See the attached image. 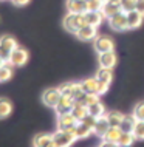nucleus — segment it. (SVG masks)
<instances>
[{
    "instance_id": "38",
    "label": "nucleus",
    "mask_w": 144,
    "mask_h": 147,
    "mask_svg": "<svg viewBox=\"0 0 144 147\" xmlns=\"http://www.w3.org/2000/svg\"><path fill=\"white\" fill-rule=\"evenodd\" d=\"M99 147H119L116 142H110V141H101V144H99Z\"/></svg>"
},
{
    "instance_id": "11",
    "label": "nucleus",
    "mask_w": 144,
    "mask_h": 147,
    "mask_svg": "<svg viewBox=\"0 0 144 147\" xmlns=\"http://www.w3.org/2000/svg\"><path fill=\"white\" fill-rule=\"evenodd\" d=\"M74 104H76V102H74V99H73V98H70V96H64V94H62V98L59 99L57 105L54 107V112H56V115L70 113L71 110H73Z\"/></svg>"
},
{
    "instance_id": "14",
    "label": "nucleus",
    "mask_w": 144,
    "mask_h": 147,
    "mask_svg": "<svg viewBox=\"0 0 144 147\" xmlns=\"http://www.w3.org/2000/svg\"><path fill=\"white\" fill-rule=\"evenodd\" d=\"M65 8H67V13H71V14H84L87 11L84 0H67Z\"/></svg>"
},
{
    "instance_id": "30",
    "label": "nucleus",
    "mask_w": 144,
    "mask_h": 147,
    "mask_svg": "<svg viewBox=\"0 0 144 147\" xmlns=\"http://www.w3.org/2000/svg\"><path fill=\"white\" fill-rule=\"evenodd\" d=\"M105 0H85L87 11H102Z\"/></svg>"
},
{
    "instance_id": "43",
    "label": "nucleus",
    "mask_w": 144,
    "mask_h": 147,
    "mask_svg": "<svg viewBox=\"0 0 144 147\" xmlns=\"http://www.w3.org/2000/svg\"><path fill=\"white\" fill-rule=\"evenodd\" d=\"M84 2H85V0H84Z\"/></svg>"
},
{
    "instance_id": "2",
    "label": "nucleus",
    "mask_w": 144,
    "mask_h": 147,
    "mask_svg": "<svg viewBox=\"0 0 144 147\" xmlns=\"http://www.w3.org/2000/svg\"><path fill=\"white\" fill-rule=\"evenodd\" d=\"M54 147H71L74 141H78L74 135V130H56L53 133Z\"/></svg>"
},
{
    "instance_id": "35",
    "label": "nucleus",
    "mask_w": 144,
    "mask_h": 147,
    "mask_svg": "<svg viewBox=\"0 0 144 147\" xmlns=\"http://www.w3.org/2000/svg\"><path fill=\"white\" fill-rule=\"evenodd\" d=\"M109 87L107 84H104V82H99V87H98V94L99 96H102V94H105L107 91H109Z\"/></svg>"
},
{
    "instance_id": "23",
    "label": "nucleus",
    "mask_w": 144,
    "mask_h": 147,
    "mask_svg": "<svg viewBox=\"0 0 144 147\" xmlns=\"http://www.w3.org/2000/svg\"><path fill=\"white\" fill-rule=\"evenodd\" d=\"M135 124H137V119H135L133 115H126L122 122H121V125H119V129L126 133H132L135 129Z\"/></svg>"
},
{
    "instance_id": "5",
    "label": "nucleus",
    "mask_w": 144,
    "mask_h": 147,
    "mask_svg": "<svg viewBox=\"0 0 144 147\" xmlns=\"http://www.w3.org/2000/svg\"><path fill=\"white\" fill-rule=\"evenodd\" d=\"M28 61H30V53L25 48H22V47H17L14 51H11L8 63L11 67H23Z\"/></svg>"
},
{
    "instance_id": "1",
    "label": "nucleus",
    "mask_w": 144,
    "mask_h": 147,
    "mask_svg": "<svg viewBox=\"0 0 144 147\" xmlns=\"http://www.w3.org/2000/svg\"><path fill=\"white\" fill-rule=\"evenodd\" d=\"M84 25H87L85 16L84 14H71V13H68V14H65V17H64V20H62V26L65 28V31H68V33H71V34H76Z\"/></svg>"
},
{
    "instance_id": "7",
    "label": "nucleus",
    "mask_w": 144,
    "mask_h": 147,
    "mask_svg": "<svg viewBox=\"0 0 144 147\" xmlns=\"http://www.w3.org/2000/svg\"><path fill=\"white\" fill-rule=\"evenodd\" d=\"M61 98H62V93H61V90H59V87L47 88L42 93V102L47 107H50V109H54V107L57 105V102H59V99H61Z\"/></svg>"
},
{
    "instance_id": "9",
    "label": "nucleus",
    "mask_w": 144,
    "mask_h": 147,
    "mask_svg": "<svg viewBox=\"0 0 144 147\" xmlns=\"http://www.w3.org/2000/svg\"><path fill=\"white\" fill-rule=\"evenodd\" d=\"M98 63L101 68H110L113 70L115 65L118 63V56L115 51H107V53L98 54Z\"/></svg>"
},
{
    "instance_id": "28",
    "label": "nucleus",
    "mask_w": 144,
    "mask_h": 147,
    "mask_svg": "<svg viewBox=\"0 0 144 147\" xmlns=\"http://www.w3.org/2000/svg\"><path fill=\"white\" fill-rule=\"evenodd\" d=\"M13 68L14 67H11L8 62L0 67V82H6L13 78Z\"/></svg>"
},
{
    "instance_id": "26",
    "label": "nucleus",
    "mask_w": 144,
    "mask_h": 147,
    "mask_svg": "<svg viewBox=\"0 0 144 147\" xmlns=\"http://www.w3.org/2000/svg\"><path fill=\"white\" fill-rule=\"evenodd\" d=\"M89 112H90V115H93L95 118H102V116H105V113H107L105 112V105H104L101 101L89 105Z\"/></svg>"
},
{
    "instance_id": "21",
    "label": "nucleus",
    "mask_w": 144,
    "mask_h": 147,
    "mask_svg": "<svg viewBox=\"0 0 144 147\" xmlns=\"http://www.w3.org/2000/svg\"><path fill=\"white\" fill-rule=\"evenodd\" d=\"M13 113V102L8 98H0V119H6Z\"/></svg>"
},
{
    "instance_id": "12",
    "label": "nucleus",
    "mask_w": 144,
    "mask_h": 147,
    "mask_svg": "<svg viewBox=\"0 0 144 147\" xmlns=\"http://www.w3.org/2000/svg\"><path fill=\"white\" fill-rule=\"evenodd\" d=\"M33 147H54L53 133H37L33 138Z\"/></svg>"
},
{
    "instance_id": "22",
    "label": "nucleus",
    "mask_w": 144,
    "mask_h": 147,
    "mask_svg": "<svg viewBox=\"0 0 144 147\" xmlns=\"http://www.w3.org/2000/svg\"><path fill=\"white\" fill-rule=\"evenodd\" d=\"M71 113H73V116H74L76 119H78L79 122H81L85 116H89V115H90L89 107L84 105V104H79V102H76V104H74L73 110H71Z\"/></svg>"
},
{
    "instance_id": "19",
    "label": "nucleus",
    "mask_w": 144,
    "mask_h": 147,
    "mask_svg": "<svg viewBox=\"0 0 144 147\" xmlns=\"http://www.w3.org/2000/svg\"><path fill=\"white\" fill-rule=\"evenodd\" d=\"M95 76L98 78L99 82H104V84H107V85H110L112 82H113V71L110 68H101V67H99V70L96 71Z\"/></svg>"
},
{
    "instance_id": "40",
    "label": "nucleus",
    "mask_w": 144,
    "mask_h": 147,
    "mask_svg": "<svg viewBox=\"0 0 144 147\" xmlns=\"http://www.w3.org/2000/svg\"><path fill=\"white\" fill-rule=\"evenodd\" d=\"M105 2H109V3H116V5H119V2H121V0H105Z\"/></svg>"
},
{
    "instance_id": "36",
    "label": "nucleus",
    "mask_w": 144,
    "mask_h": 147,
    "mask_svg": "<svg viewBox=\"0 0 144 147\" xmlns=\"http://www.w3.org/2000/svg\"><path fill=\"white\" fill-rule=\"evenodd\" d=\"M9 54H11L9 51H6L5 48H3V47H0V57H2L3 61H6V62L9 61Z\"/></svg>"
},
{
    "instance_id": "17",
    "label": "nucleus",
    "mask_w": 144,
    "mask_h": 147,
    "mask_svg": "<svg viewBox=\"0 0 144 147\" xmlns=\"http://www.w3.org/2000/svg\"><path fill=\"white\" fill-rule=\"evenodd\" d=\"M109 129H110L109 121H107V118H105V116H102V118H98V121H96L95 129H93V133L96 135V136H99V138L102 140L104 135L107 133V130H109Z\"/></svg>"
},
{
    "instance_id": "20",
    "label": "nucleus",
    "mask_w": 144,
    "mask_h": 147,
    "mask_svg": "<svg viewBox=\"0 0 144 147\" xmlns=\"http://www.w3.org/2000/svg\"><path fill=\"white\" fill-rule=\"evenodd\" d=\"M0 47H3L6 51H14L16 48L19 47V43L17 40L13 37V36H9V34H3L2 37H0Z\"/></svg>"
},
{
    "instance_id": "8",
    "label": "nucleus",
    "mask_w": 144,
    "mask_h": 147,
    "mask_svg": "<svg viewBox=\"0 0 144 147\" xmlns=\"http://www.w3.org/2000/svg\"><path fill=\"white\" fill-rule=\"evenodd\" d=\"M78 119L73 116V113H62L57 115V129L59 130H73L76 125H78Z\"/></svg>"
},
{
    "instance_id": "4",
    "label": "nucleus",
    "mask_w": 144,
    "mask_h": 147,
    "mask_svg": "<svg viewBox=\"0 0 144 147\" xmlns=\"http://www.w3.org/2000/svg\"><path fill=\"white\" fill-rule=\"evenodd\" d=\"M59 90H61V93L64 96L73 98L74 102L78 101L79 98H82V94L85 93L81 87V82H64V84L59 85Z\"/></svg>"
},
{
    "instance_id": "24",
    "label": "nucleus",
    "mask_w": 144,
    "mask_h": 147,
    "mask_svg": "<svg viewBox=\"0 0 144 147\" xmlns=\"http://www.w3.org/2000/svg\"><path fill=\"white\" fill-rule=\"evenodd\" d=\"M124 116H126V115H122L121 112H115V110L113 112H107L105 113V118H107V121H109L110 127H119Z\"/></svg>"
},
{
    "instance_id": "25",
    "label": "nucleus",
    "mask_w": 144,
    "mask_h": 147,
    "mask_svg": "<svg viewBox=\"0 0 144 147\" xmlns=\"http://www.w3.org/2000/svg\"><path fill=\"white\" fill-rule=\"evenodd\" d=\"M121 135H122V130L119 129V127H110V129L107 130V133L104 135L102 140L104 141H110V142H116V144H118Z\"/></svg>"
},
{
    "instance_id": "18",
    "label": "nucleus",
    "mask_w": 144,
    "mask_h": 147,
    "mask_svg": "<svg viewBox=\"0 0 144 147\" xmlns=\"http://www.w3.org/2000/svg\"><path fill=\"white\" fill-rule=\"evenodd\" d=\"M73 130H74V135H76L78 140H85L90 135H93V129L89 127L87 124H84V122H78V125H76Z\"/></svg>"
},
{
    "instance_id": "27",
    "label": "nucleus",
    "mask_w": 144,
    "mask_h": 147,
    "mask_svg": "<svg viewBox=\"0 0 144 147\" xmlns=\"http://www.w3.org/2000/svg\"><path fill=\"white\" fill-rule=\"evenodd\" d=\"M119 11H121V8H119V5H116V3L105 2V3H104V6H102V14H104V17H105V19H110L112 16H115L116 13H119Z\"/></svg>"
},
{
    "instance_id": "37",
    "label": "nucleus",
    "mask_w": 144,
    "mask_h": 147,
    "mask_svg": "<svg viewBox=\"0 0 144 147\" xmlns=\"http://www.w3.org/2000/svg\"><path fill=\"white\" fill-rule=\"evenodd\" d=\"M11 2H13L16 6H26L31 0H11Z\"/></svg>"
},
{
    "instance_id": "39",
    "label": "nucleus",
    "mask_w": 144,
    "mask_h": 147,
    "mask_svg": "<svg viewBox=\"0 0 144 147\" xmlns=\"http://www.w3.org/2000/svg\"><path fill=\"white\" fill-rule=\"evenodd\" d=\"M137 11L144 16V0H137Z\"/></svg>"
},
{
    "instance_id": "3",
    "label": "nucleus",
    "mask_w": 144,
    "mask_h": 147,
    "mask_svg": "<svg viewBox=\"0 0 144 147\" xmlns=\"http://www.w3.org/2000/svg\"><path fill=\"white\" fill-rule=\"evenodd\" d=\"M93 48L98 54L107 53V51H115V40L107 34H98L93 40Z\"/></svg>"
},
{
    "instance_id": "13",
    "label": "nucleus",
    "mask_w": 144,
    "mask_h": 147,
    "mask_svg": "<svg viewBox=\"0 0 144 147\" xmlns=\"http://www.w3.org/2000/svg\"><path fill=\"white\" fill-rule=\"evenodd\" d=\"M144 22V16L139 13V11L133 9L130 13H127V25H129V30H137L143 25Z\"/></svg>"
},
{
    "instance_id": "15",
    "label": "nucleus",
    "mask_w": 144,
    "mask_h": 147,
    "mask_svg": "<svg viewBox=\"0 0 144 147\" xmlns=\"http://www.w3.org/2000/svg\"><path fill=\"white\" fill-rule=\"evenodd\" d=\"M84 16H85V22L89 25H93V26H99L102 23V20L105 19L102 11H85Z\"/></svg>"
},
{
    "instance_id": "42",
    "label": "nucleus",
    "mask_w": 144,
    "mask_h": 147,
    "mask_svg": "<svg viewBox=\"0 0 144 147\" xmlns=\"http://www.w3.org/2000/svg\"><path fill=\"white\" fill-rule=\"evenodd\" d=\"M0 2H6V0H0Z\"/></svg>"
},
{
    "instance_id": "16",
    "label": "nucleus",
    "mask_w": 144,
    "mask_h": 147,
    "mask_svg": "<svg viewBox=\"0 0 144 147\" xmlns=\"http://www.w3.org/2000/svg\"><path fill=\"white\" fill-rule=\"evenodd\" d=\"M81 87L85 93H96L98 94V87H99V81L96 76H90L87 79L81 81Z\"/></svg>"
},
{
    "instance_id": "6",
    "label": "nucleus",
    "mask_w": 144,
    "mask_h": 147,
    "mask_svg": "<svg viewBox=\"0 0 144 147\" xmlns=\"http://www.w3.org/2000/svg\"><path fill=\"white\" fill-rule=\"evenodd\" d=\"M107 20H109L110 28L113 31H116V33H122V31L129 30V25H127V14L122 13V11H119V13H116L115 16H112Z\"/></svg>"
},
{
    "instance_id": "33",
    "label": "nucleus",
    "mask_w": 144,
    "mask_h": 147,
    "mask_svg": "<svg viewBox=\"0 0 144 147\" xmlns=\"http://www.w3.org/2000/svg\"><path fill=\"white\" fill-rule=\"evenodd\" d=\"M132 115L135 116L137 121H144V101L138 102V104L133 107V112H132Z\"/></svg>"
},
{
    "instance_id": "32",
    "label": "nucleus",
    "mask_w": 144,
    "mask_h": 147,
    "mask_svg": "<svg viewBox=\"0 0 144 147\" xmlns=\"http://www.w3.org/2000/svg\"><path fill=\"white\" fill-rule=\"evenodd\" d=\"M133 136L137 141H144V121H137L133 129Z\"/></svg>"
},
{
    "instance_id": "41",
    "label": "nucleus",
    "mask_w": 144,
    "mask_h": 147,
    "mask_svg": "<svg viewBox=\"0 0 144 147\" xmlns=\"http://www.w3.org/2000/svg\"><path fill=\"white\" fill-rule=\"evenodd\" d=\"M5 63H6V61H3V59L0 57V67H2V65H5Z\"/></svg>"
},
{
    "instance_id": "34",
    "label": "nucleus",
    "mask_w": 144,
    "mask_h": 147,
    "mask_svg": "<svg viewBox=\"0 0 144 147\" xmlns=\"http://www.w3.org/2000/svg\"><path fill=\"white\" fill-rule=\"evenodd\" d=\"M96 121H98V118H95L93 115H89V116H85V118H84L81 122H84V124H87L89 127H91V129H95Z\"/></svg>"
},
{
    "instance_id": "29",
    "label": "nucleus",
    "mask_w": 144,
    "mask_h": 147,
    "mask_svg": "<svg viewBox=\"0 0 144 147\" xmlns=\"http://www.w3.org/2000/svg\"><path fill=\"white\" fill-rule=\"evenodd\" d=\"M135 141H137V140H135L133 133H126V132H122L121 138H119V141H118V146H119V147H132V144H133Z\"/></svg>"
},
{
    "instance_id": "31",
    "label": "nucleus",
    "mask_w": 144,
    "mask_h": 147,
    "mask_svg": "<svg viewBox=\"0 0 144 147\" xmlns=\"http://www.w3.org/2000/svg\"><path fill=\"white\" fill-rule=\"evenodd\" d=\"M119 8L122 13H130V11L137 9V0H121L119 2Z\"/></svg>"
},
{
    "instance_id": "10",
    "label": "nucleus",
    "mask_w": 144,
    "mask_h": 147,
    "mask_svg": "<svg viewBox=\"0 0 144 147\" xmlns=\"http://www.w3.org/2000/svg\"><path fill=\"white\" fill-rule=\"evenodd\" d=\"M98 34H99L98 33V26H93V25H89V23H87V25H84L74 36L82 42H90V40H95Z\"/></svg>"
}]
</instances>
